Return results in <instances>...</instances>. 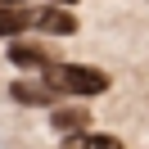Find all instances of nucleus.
Segmentation results:
<instances>
[{"instance_id":"2","label":"nucleus","mask_w":149,"mask_h":149,"mask_svg":"<svg viewBox=\"0 0 149 149\" xmlns=\"http://www.w3.org/2000/svg\"><path fill=\"white\" fill-rule=\"evenodd\" d=\"M32 23H36L41 32H50V36H72V32H77V18H72L68 9H59V5L36 9V14H32Z\"/></svg>"},{"instance_id":"9","label":"nucleus","mask_w":149,"mask_h":149,"mask_svg":"<svg viewBox=\"0 0 149 149\" xmlns=\"http://www.w3.org/2000/svg\"><path fill=\"white\" fill-rule=\"evenodd\" d=\"M0 5H9V9H14V5H23V0H0Z\"/></svg>"},{"instance_id":"1","label":"nucleus","mask_w":149,"mask_h":149,"mask_svg":"<svg viewBox=\"0 0 149 149\" xmlns=\"http://www.w3.org/2000/svg\"><path fill=\"white\" fill-rule=\"evenodd\" d=\"M45 86L68 91V95H104L109 77L100 68H86V63H45Z\"/></svg>"},{"instance_id":"8","label":"nucleus","mask_w":149,"mask_h":149,"mask_svg":"<svg viewBox=\"0 0 149 149\" xmlns=\"http://www.w3.org/2000/svg\"><path fill=\"white\" fill-rule=\"evenodd\" d=\"M54 5H59V9H63V5H77V0H54Z\"/></svg>"},{"instance_id":"7","label":"nucleus","mask_w":149,"mask_h":149,"mask_svg":"<svg viewBox=\"0 0 149 149\" xmlns=\"http://www.w3.org/2000/svg\"><path fill=\"white\" fill-rule=\"evenodd\" d=\"M9 59H14L18 68H45V54H41L36 45H23V41H18V45H9Z\"/></svg>"},{"instance_id":"4","label":"nucleus","mask_w":149,"mask_h":149,"mask_svg":"<svg viewBox=\"0 0 149 149\" xmlns=\"http://www.w3.org/2000/svg\"><path fill=\"white\" fill-rule=\"evenodd\" d=\"M81 122H91L81 109H54V113H50V127H54L59 136H77V131H81Z\"/></svg>"},{"instance_id":"3","label":"nucleus","mask_w":149,"mask_h":149,"mask_svg":"<svg viewBox=\"0 0 149 149\" xmlns=\"http://www.w3.org/2000/svg\"><path fill=\"white\" fill-rule=\"evenodd\" d=\"M9 95H14L18 104H32V109H36V104H54V95H59V91H50L45 81H14V86H9Z\"/></svg>"},{"instance_id":"6","label":"nucleus","mask_w":149,"mask_h":149,"mask_svg":"<svg viewBox=\"0 0 149 149\" xmlns=\"http://www.w3.org/2000/svg\"><path fill=\"white\" fill-rule=\"evenodd\" d=\"M32 23V14H23V9H9V5H0V36H18L23 27Z\"/></svg>"},{"instance_id":"5","label":"nucleus","mask_w":149,"mask_h":149,"mask_svg":"<svg viewBox=\"0 0 149 149\" xmlns=\"http://www.w3.org/2000/svg\"><path fill=\"white\" fill-rule=\"evenodd\" d=\"M63 149H122L118 136H86V131H77V136H63Z\"/></svg>"}]
</instances>
